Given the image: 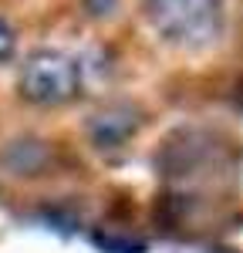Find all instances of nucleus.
<instances>
[{"label": "nucleus", "instance_id": "1", "mask_svg": "<svg viewBox=\"0 0 243 253\" xmlns=\"http://www.w3.org/2000/svg\"><path fill=\"white\" fill-rule=\"evenodd\" d=\"M152 31L172 47H209L223 34V0H145Z\"/></svg>", "mask_w": 243, "mask_h": 253}, {"label": "nucleus", "instance_id": "2", "mask_svg": "<svg viewBox=\"0 0 243 253\" xmlns=\"http://www.w3.org/2000/svg\"><path fill=\"white\" fill-rule=\"evenodd\" d=\"M17 88L31 105L54 108L81 91V68L75 58L61 51H34L20 68Z\"/></svg>", "mask_w": 243, "mask_h": 253}, {"label": "nucleus", "instance_id": "3", "mask_svg": "<svg viewBox=\"0 0 243 253\" xmlns=\"http://www.w3.org/2000/svg\"><path fill=\"white\" fill-rule=\"evenodd\" d=\"M128 132H135V122L128 118V108H122V112H101L91 122V138L98 145H115Z\"/></svg>", "mask_w": 243, "mask_h": 253}, {"label": "nucleus", "instance_id": "4", "mask_svg": "<svg viewBox=\"0 0 243 253\" xmlns=\"http://www.w3.org/2000/svg\"><path fill=\"white\" fill-rule=\"evenodd\" d=\"M14 47H17V34H14L10 20H7V17H0V64H3V61H10Z\"/></svg>", "mask_w": 243, "mask_h": 253}]
</instances>
